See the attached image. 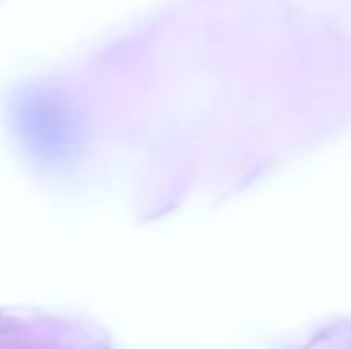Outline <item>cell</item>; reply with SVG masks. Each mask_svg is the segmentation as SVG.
Instances as JSON below:
<instances>
[]
</instances>
